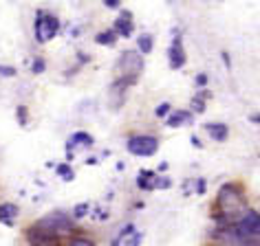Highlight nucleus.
<instances>
[{"instance_id": "20e7f679", "label": "nucleus", "mask_w": 260, "mask_h": 246, "mask_svg": "<svg viewBox=\"0 0 260 246\" xmlns=\"http://www.w3.org/2000/svg\"><path fill=\"white\" fill-rule=\"evenodd\" d=\"M60 33V18L55 14H51L47 9H38L36 11V20H34V37L38 44H47Z\"/></svg>"}, {"instance_id": "2eb2a0df", "label": "nucleus", "mask_w": 260, "mask_h": 246, "mask_svg": "<svg viewBox=\"0 0 260 246\" xmlns=\"http://www.w3.org/2000/svg\"><path fill=\"white\" fill-rule=\"evenodd\" d=\"M95 42L100 44V47H115V44L119 42V35H117V31L110 27V29L100 31V33L95 35Z\"/></svg>"}, {"instance_id": "f03ea898", "label": "nucleus", "mask_w": 260, "mask_h": 246, "mask_svg": "<svg viewBox=\"0 0 260 246\" xmlns=\"http://www.w3.org/2000/svg\"><path fill=\"white\" fill-rule=\"evenodd\" d=\"M144 53H139V51H123V53H119V57H117L115 62V70L117 75L115 77H123V79H130L137 84V79L141 77V73H144Z\"/></svg>"}, {"instance_id": "aec40b11", "label": "nucleus", "mask_w": 260, "mask_h": 246, "mask_svg": "<svg viewBox=\"0 0 260 246\" xmlns=\"http://www.w3.org/2000/svg\"><path fill=\"white\" fill-rule=\"evenodd\" d=\"M67 242L69 244H73V246H95V239L93 237H88V235H71L67 237Z\"/></svg>"}, {"instance_id": "bb28decb", "label": "nucleus", "mask_w": 260, "mask_h": 246, "mask_svg": "<svg viewBox=\"0 0 260 246\" xmlns=\"http://www.w3.org/2000/svg\"><path fill=\"white\" fill-rule=\"evenodd\" d=\"M102 5L106 9H119L121 7V0H102Z\"/></svg>"}, {"instance_id": "a211bd4d", "label": "nucleus", "mask_w": 260, "mask_h": 246, "mask_svg": "<svg viewBox=\"0 0 260 246\" xmlns=\"http://www.w3.org/2000/svg\"><path fill=\"white\" fill-rule=\"evenodd\" d=\"M90 211H93V204L90 202H77L73 209H71V216H73V220L77 222V220H84L90 216Z\"/></svg>"}, {"instance_id": "b1692460", "label": "nucleus", "mask_w": 260, "mask_h": 246, "mask_svg": "<svg viewBox=\"0 0 260 246\" xmlns=\"http://www.w3.org/2000/svg\"><path fill=\"white\" fill-rule=\"evenodd\" d=\"M170 110H172V106H170V103H168V101H164V103H159V106L154 108V114H157L159 119H164V116L170 114Z\"/></svg>"}, {"instance_id": "412c9836", "label": "nucleus", "mask_w": 260, "mask_h": 246, "mask_svg": "<svg viewBox=\"0 0 260 246\" xmlns=\"http://www.w3.org/2000/svg\"><path fill=\"white\" fill-rule=\"evenodd\" d=\"M44 70H47V60L40 57V55H36L34 60H31V73H34V75H42Z\"/></svg>"}, {"instance_id": "c756f323", "label": "nucleus", "mask_w": 260, "mask_h": 246, "mask_svg": "<svg viewBox=\"0 0 260 246\" xmlns=\"http://www.w3.org/2000/svg\"><path fill=\"white\" fill-rule=\"evenodd\" d=\"M71 33H73V37H80L82 29H80V27H73V29H71Z\"/></svg>"}, {"instance_id": "f257e3e1", "label": "nucleus", "mask_w": 260, "mask_h": 246, "mask_svg": "<svg viewBox=\"0 0 260 246\" xmlns=\"http://www.w3.org/2000/svg\"><path fill=\"white\" fill-rule=\"evenodd\" d=\"M247 211V198L236 183H225L216 196V220L218 224H234Z\"/></svg>"}, {"instance_id": "ddd939ff", "label": "nucleus", "mask_w": 260, "mask_h": 246, "mask_svg": "<svg viewBox=\"0 0 260 246\" xmlns=\"http://www.w3.org/2000/svg\"><path fill=\"white\" fill-rule=\"evenodd\" d=\"M205 130L212 137V141H218V143H223V141L230 137V128H227L225 123H207Z\"/></svg>"}, {"instance_id": "7c9ffc66", "label": "nucleus", "mask_w": 260, "mask_h": 246, "mask_svg": "<svg viewBox=\"0 0 260 246\" xmlns=\"http://www.w3.org/2000/svg\"><path fill=\"white\" fill-rule=\"evenodd\" d=\"M95 163H100V158H97V156H90V158H86V165H95Z\"/></svg>"}, {"instance_id": "f3484780", "label": "nucleus", "mask_w": 260, "mask_h": 246, "mask_svg": "<svg viewBox=\"0 0 260 246\" xmlns=\"http://www.w3.org/2000/svg\"><path fill=\"white\" fill-rule=\"evenodd\" d=\"M55 174L60 176V180H64V183H73V180H75V170L71 167L69 160H67V163L55 165Z\"/></svg>"}, {"instance_id": "f8f14e48", "label": "nucleus", "mask_w": 260, "mask_h": 246, "mask_svg": "<svg viewBox=\"0 0 260 246\" xmlns=\"http://www.w3.org/2000/svg\"><path fill=\"white\" fill-rule=\"evenodd\" d=\"M18 216H20V209H18V204H14V202H0V224L14 226Z\"/></svg>"}, {"instance_id": "39448f33", "label": "nucleus", "mask_w": 260, "mask_h": 246, "mask_svg": "<svg viewBox=\"0 0 260 246\" xmlns=\"http://www.w3.org/2000/svg\"><path fill=\"white\" fill-rule=\"evenodd\" d=\"M126 150L139 158L154 156L159 152V139L154 134H130L126 139Z\"/></svg>"}, {"instance_id": "2f4dec72", "label": "nucleus", "mask_w": 260, "mask_h": 246, "mask_svg": "<svg viewBox=\"0 0 260 246\" xmlns=\"http://www.w3.org/2000/svg\"><path fill=\"white\" fill-rule=\"evenodd\" d=\"M253 121H258V123H260V114H256V116H253Z\"/></svg>"}, {"instance_id": "6e6552de", "label": "nucleus", "mask_w": 260, "mask_h": 246, "mask_svg": "<svg viewBox=\"0 0 260 246\" xmlns=\"http://www.w3.org/2000/svg\"><path fill=\"white\" fill-rule=\"evenodd\" d=\"M95 145V137L90 132H84V130H77L69 137V143H67V160L75 158V150H88V147Z\"/></svg>"}, {"instance_id": "cd10ccee", "label": "nucleus", "mask_w": 260, "mask_h": 246, "mask_svg": "<svg viewBox=\"0 0 260 246\" xmlns=\"http://www.w3.org/2000/svg\"><path fill=\"white\" fill-rule=\"evenodd\" d=\"M197 86H199V88H205V86H207V75H203V73L197 75Z\"/></svg>"}, {"instance_id": "423d86ee", "label": "nucleus", "mask_w": 260, "mask_h": 246, "mask_svg": "<svg viewBox=\"0 0 260 246\" xmlns=\"http://www.w3.org/2000/svg\"><path fill=\"white\" fill-rule=\"evenodd\" d=\"M185 62H187V55H185V47H183V37H181L179 29H174L170 49H168V64H170L172 70H179L185 66Z\"/></svg>"}, {"instance_id": "7ed1b4c3", "label": "nucleus", "mask_w": 260, "mask_h": 246, "mask_svg": "<svg viewBox=\"0 0 260 246\" xmlns=\"http://www.w3.org/2000/svg\"><path fill=\"white\" fill-rule=\"evenodd\" d=\"M38 224L44 226L49 233H53L55 237H60L62 242L77 231L73 216L67 213V211H53V213H49V216H44V218L38 220Z\"/></svg>"}, {"instance_id": "9d476101", "label": "nucleus", "mask_w": 260, "mask_h": 246, "mask_svg": "<svg viewBox=\"0 0 260 246\" xmlns=\"http://www.w3.org/2000/svg\"><path fill=\"white\" fill-rule=\"evenodd\" d=\"M113 29L117 31V35L119 37H133V33H135L133 11H128V9L119 11V16H117L115 22H113Z\"/></svg>"}, {"instance_id": "5701e85b", "label": "nucleus", "mask_w": 260, "mask_h": 246, "mask_svg": "<svg viewBox=\"0 0 260 246\" xmlns=\"http://www.w3.org/2000/svg\"><path fill=\"white\" fill-rule=\"evenodd\" d=\"M18 70L16 66H9V64H0V77H7V79H11V77H16Z\"/></svg>"}, {"instance_id": "dca6fc26", "label": "nucleus", "mask_w": 260, "mask_h": 246, "mask_svg": "<svg viewBox=\"0 0 260 246\" xmlns=\"http://www.w3.org/2000/svg\"><path fill=\"white\" fill-rule=\"evenodd\" d=\"M152 49H154V37L150 33H141L137 37V51L139 53H144V55H150Z\"/></svg>"}, {"instance_id": "1a4fd4ad", "label": "nucleus", "mask_w": 260, "mask_h": 246, "mask_svg": "<svg viewBox=\"0 0 260 246\" xmlns=\"http://www.w3.org/2000/svg\"><path fill=\"white\" fill-rule=\"evenodd\" d=\"M141 239H144V235L137 231V226H135L133 222H128V224L119 226V233L110 239V244H115V246H137V244H141Z\"/></svg>"}, {"instance_id": "393cba45", "label": "nucleus", "mask_w": 260, "mask_h": 246, "mask_svg": "<svg viewBox=\"0 0 260 246\" xmlns=\"http://www.w3.org/2000/svg\"><path fill=\"white\" fill-rule=\"evenodd\" d=\"M172 183H170V178L168 176H154V189H168V187H170Z\"/></svg>"}, {"instance_id": "a878e982", "label": "nucleus", "mask_w": 260, "mask_h": 246, "mask_svg": "<svg viewBox=\"0 0 260 246\" xmlns=\"http://www.w3.org/2000/svg\"><path fill=\"white\" fill-rule=\"evenodd\" d=\"M90 218L100 220V222H104V220H108V209H104V207H97L95 211H90Z\"/></svg>"}, {"instance_id": "c85d7f7f", "label": "nucleus", "mask_w": 260, "mask_h": 246, "mask_svg": "<svg viewBox=\"0 0 260 246\" xmlns=\"http://www.w3.org/2000/svg\"><path fill=\"white\" fill-rule=\"evenodd\" d=\"M197 193H199V196H203V193H205V180L203 178L197 180Z\"/></svg>"}, {"instance_id": "9b49d317", "label": "nucleus", "mask_w": 260, "mask_h": 246, "mask_svg": "<svg viewBox=\"0 0 260 246\" xmlns=\"http://www.w3.org/2000/svg\"><path fill=\"white\" fill-rule=\"evenodd\" d=\"M194 121V114L190 110H170V114L166 116V126L168 128H181V126H190Z\"/></svg>"}, {"instance_id": "4be33fe9", "label": "nucleus", "mask_w": 260, "mask_h": 246, "mask_svg": "<svg viewBox=\"0 0 260 246\" xmlns=\"http://www.w3.org/2000/svg\"><path fill=\"white\" fill-rule=\"evenodd\" d=\"M16 119H18V123H20L22 128L29 126V110H27V106H24V103H20V106L16 108Z\"/></svg>"}, {"instance_id": "4468645a", "label": "nucleus", "mask_w": 260, "mask_h": 246, "mask_svg": "<svg viewBox=\"0 0 260 246\" xmlns=\"http://www.w3.org/2000/svg\"><path fill=\"white\" fill-rule=\"evenodd\" d=\"M154 176H157V172L141 170L137 174V187H139L141 191H154Z\"/></svg>"}, {"instance_id": "6ab92c4d", "label": "nucleus", "mask_w": 260, "mask_h": 246, "mask_svg": "<svg viewBox=\"0 0 260 246\" xmlns=\"http://www.w3.org/2000/svg\"><path fill=\"white\" fill-rule=\"evenodd\" d=\"M205 97H207V93H199V95L192 97L190 106H192V112H194V114L205 112Z\"/></svg>"}, {"instance_id": "0eeeda50", "label": "nucleus", "mask_w": 260, "mask_h": 246, "mask_svg": "<svg viewBox=\"0 0 260 246\" xmlns=\"http://www.w3.org/2000/svg\"><path fill=\"white\" fill-rule=\"evenodd\" d=\"M24 242L31 244V246H49V244H60L62 239L55 237L53 233H49L44 226L40 224H31L27 231H24Z\"/></svg>"}]
</instances>
